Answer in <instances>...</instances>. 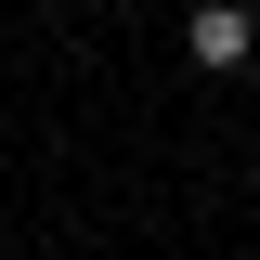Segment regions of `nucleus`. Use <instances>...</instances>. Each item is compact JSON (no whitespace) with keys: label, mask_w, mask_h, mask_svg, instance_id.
<instances>
[{"label":"nucleus","mask_w":260,"mask_h":260,"mask_svg":"<svg viewBox=\"0 0 260 260\" xmlns=\"http://www.w3.org/2000/svg\"><path fill=\"white\" fill-rule=\"evenodd\" d=\"M182 52L208 65V78H234V65L260 52V13H247V0H195V13H182Z\"/></svg>","instance_id":"f257e3e1"}]
</instances>
